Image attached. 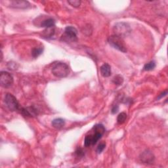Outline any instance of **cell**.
Masks as SVG:
<instances>
[{"label":"cell","mask_w":168,"mask_h":168,"mask_svg":"<svg viewBox=\"0 0 168 168\" xmlns=\"http://www.w3.org/2000/svg\"><path fill=\"white\" fill-rule=\"evenodd\" d=\"M51 72L57 78H63L68 76L70 73V68L66 63L57 62L53 64Z\"/></svg>","instance_id":"6da1fadb"},{"label":"cell","mask_w":168,"mask_h":168,"mask_svg":"<svg viewBox=\"0 0 168 168\" xmlns=\"http://www.w3.org/2000/svg\"><path fill=\"white\" fill-rule=\"evenodd\" d=\"M113 31L114 32V35L123 38L128 36L130 34L131 29L128 23L122 22V23H118L115 24Z\"/></svg>","instance_id":"7a4b0ae2"},{"label":"cell","mask_w":168,"mask_h":168,"mask_svg":"<svg viewBox=\"0 0 168 168\" xmlns=\"http://www.w3.org/2000/svg\"><path fill=\"white\" fill-rule=\"evenodd\" d=\"M108 42L110 45L117 50L123 52V53L127 52V47L123 42V38L118 36V35H112L108 38Z\"/></svg>","instance_id":"3957f363"},{"label":"cell","mask_w":168,"mask_h":168,"mask_svg":"<svg viewBox=\"0 0 168 168\" xmlns=\"http://www.w3.org/2000/svg\"><path fill=\"white\" fill-rule=\"evenodd\" d=\"M78 30L73 26H67L65 30L64 34L62 35L61 40L66 42H75L78 41L77 38Z\"/></svg>","instance_id":"277c9868"},{"label":"cell","mask_w":168,"mask_h":168,"mask_svg":"<svg viewBox=\"0 0 168 168\" xmlns=\"http://www.w3.org/2000/svg\"><path fill=\"white\" fill-rule=\"evenodd\" d=\"M5 103L11 111H16L19 108V103L17 99L11 93H7L5 95Z\"/></svg>","instance_id":"5b68a950"},{"label":"cell","mask_w":168,"mask_h":168,"mask_svg":"<svg viewBox=\"0 0 168 168\" xmlns=\"http://www.w3.org/2000/svg\"><path fill=\"white\" fill-rule=\"evenodd\" d=\"M13 77L11 74L5 71L1 72L0 74V84L2 87L8 88L13 84Z\"/></svg>","instance_id":"8992f818"},{"label":"cell","mask_w":168,"mask_h":168,"mask_svg":"<svg viewBox=\"0 0 168 168\" xmlns=\"http://www.w3.org/2000/svg\"><path fill=\"white\" fill-rule=\"evenodd\" d=\"M155 157L153 153L148 150H146L140 156V159L142 163L147 164H152L154 161Z\"/></svg>","instance_id":"52a82bcc"},{"label":"cell","mask_w":168,"mask_h":168,"mask_svg":"<svg viewBox=\"0 0 168 168\" xmlns=\"http://www.w3.org/2000/svg\"><path fill=\"white\" fill-rule=\"evenodd\" d=\"M10 5L11 7L16 8V9H28L30 7V4L27 1L23 0H14L11 1Z\"/></svg>","instance_id":"ba28073f"},{"label":"cell","mask_w":168,"mask_h":168,"mask_svg":"<svg viewBox=\"0 0 168 168\" xmlns=\"http://www.w3.org/2000/svg\"><path fill=\"white\" fill-rule=\"evenodd\" d=\"M21 112L24 116L28 117H36L38 115V111L33 106L24 108L22 109Z\"/></svg>","instance_id":"9c48e42d"},{"label":"cell","mask_w":168,"mask_h":168,"mask_svg":"<svg viewBox=\"0 0 168 168\" xmlns=\"http://www.w3.org/2000/svg\"><path fill=\"white\" fill-rule=\"evenodd\" d=\"M101 75L104 78H108V77L111 76L112 74L111 66L107 64V63L102 65L101 67Z\"/></svg>","instance_id":"30bf717a"},{"label":"cell","mask_w":168,"mask_h":168,"mask_svg":"<svg viewBox=\"0 0 168 168\" xmlns=\"http://www.w3.org/2000/svg\"><path fill=\"white\" fill-rule=\"evenodd\" d=\"M51 125L53 128L60 129L65 126V121L62 119V118H56V119H55L52 121Z\"/></svg>","instance_id":"8fae6325"},{"label":"cell","mask_w":168,"mask_h":168,"mask_svg":"<svg viewBox=\"0 0 168 168\" xmlns=\"http://www.w3.org/2000/svg\"><path fill=\"white\" fill-rule=\"evenodd\" d=\"M55 25V22L54 19L51 18L45 19V20L43 21L42 24H41V26L44 27L45 28H53Z\"/></svg>","instance_id":"7c38bea8"},{"label":"cell","mask_w":168,"mask_h":168,"mask_svg":"<svg viewBox=\"0 0 168 168\" xmlns=\"http://www.w3.org/2000/svg\"><path fill=\"white\" fill-rule=\"evenodd\" d=\"M54 34H55V29H54V27H53V28H46L43 32L42 35L43 36V38H50L53 36Z\"/></svg>","instance_id":"4fadbf2b"},{"label":"cell","mask_w":168,"mask_h":168,"mask_svg":"<svg viewBox=\"0 0 168 168\" xmlns=\"http://www.w3.org/2000/svg\"><path fill=\"white\" fill-rule=\"evenodd\" d=\"M43 49L42 47H35L32 50V56L34 58H37L43 53Z\"/></svg>","instance_id":"5bb4252c"},{"label":"cell","mask_w":168,"mask_h":168,"mask_svg":"<svg viewBox=\"0 0 168 168\" xmlns=\"http://www.w3.org/2000/svg\"><path fill=\"white\" fill-rule=\"evenodd\" d=\"M156 67V63L154 61H150L146 64L144 67H143V70L146 71H150L154 70Z\"/></svg>","instance_id":"9a60e30c"},{"label":"cell","mask_w":168,"mask_h":168,"mask_svg":"<svg viewBox=\"0 0 168 168\" xmlns=\"http://www.w3.org/2000/svg\"><path fill=\"white\" fill-rule=\"evenodd\" d=\"M127 118V114L125 112H121L120 114L118 116L117 122L119 124H122L125 122Z\"/></svg>","instance_id":"2e32d148"},{"label":"cell","mask_w":168,"mask_h":168,"mask_svg":"<svg viewBox=\"0 0 168 168\" xmlns=\"http://www.w3.org/2000/svg\"><path fill=\"white\" fill-rule=\"evenodd\" d=\"M93 129L94 130V132H98V133H101L102 134H104V132H105V128L102 124L95 125L93 128Z\"/></svg>","instance_id":"e0dca14e"},{"label":"cell","mask_w":168,"mask_h":168,"mask_svg":"<svg viewBox=\"0 0 168 168\" xmlns=\"http://www.w3.org/2000/svg\"><path fill=\"white\" fill-rule=\"evenodd\" d=\"M112 82L114 84L117 85H120L123 84V78L122 76H121L120 75H117L116 76L114 79H113Z\"/></svg>","instance_id":"ac0fdd59"},{"label":"cell","mask_w":168,"mask_h":168,"mask_svg":"<svg viewBox=\"0 0 168 168\" xmlns=\"http://www.w3.org/2000/svg\"><path fill=\"white\" fill-rule=\"evenodd\" d=\"M84 145L85 147H88L91 145H93V138L92 135H89L85 137V140H84Z\"/></svg>","instance_id":"d6986e66"},{"label":"cell","mask_w":168,"mask_h":168,"mask_svg":"<svg viewBox=\"0 0 168 168\" xmlns=\"http://www.w3.org/2000/svg\"><path fill=\"white\" fill-rule=\"evenodd\" d=\"M68 3L74 7H78L81 5V1L79 0H70V1H68Z\"/></svg>","instance_id":"ffe728a7"},{"label":"cell","mask_w":168,"mask_h":168,"mask_svg":"<svg viewBox=\"0 0 168 168\" xmlns=\"http://www.w3.org/2000/svg\"><path fill=\"white\" fill-rule=\"evenodd\" d=\"M105 147H106V143L102 142V143H101V144H99L97 148V152L98 154H101L104 150Z\"/></svg>","instance_id":"44dd1931"},{"label":"cell","mask_w":168,"mask_h":168,"mask_svg":"<svg viewBox=\"0 0 168 168\" xmlns=\"http://www.w3.org/2000/svg\"><path fill=\"white\" fill-rule=\"evenodd\" d=\"M75 154L77 157H79V158H82V157H83L84 156V150H82V148H78L76 150Z\"/></svg>","instance_id":"7402d4cb"},{"label":"cell","mask_w":168,"mask_h":168,"mask_svg":"<svg viewBox=\"0 0 168 168\" xmlns=\"http://www.w3.org/2000/svg\"><path fill=\"white\" fill-rule=\"evenodd\" d=\"M118 111H119V106H118V105H117V104H116V105L112 107L111 112L113 114H115L118 112Z\"/></svg>","instance_id":"603a6c76"},{"label":"cell","mask_w":168,"mask_h":168,"mask_svg":"<svg viewBox=\"0 0 168 168\" xmlns=\"http://www.w3.org/2000/svg\"><path fill=\"white\" fill-rule=\"evenodd\" d=\"M167 94V90H166V91H164V93H161L160 95H159V97H158V99H161V98H162V97H164V96H166Z\"/></svg>","instance_id":"cb8c5ba5"}]
</instances>
